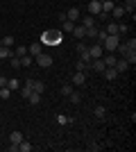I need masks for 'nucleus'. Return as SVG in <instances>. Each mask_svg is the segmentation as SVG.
I'll return each instance as SVG.
<instances>
[{"instance_id": "obj_16", "label": "nucleus", "mask_w": 136, "mask_h": 152, "mask_svg": "<svg viewBox=\"0 0 136 152\" xmlns=\"http://www.w3.org/2000/svg\"><path fill=\"white\" fill-rule=\"evenodd\" d=\"M12 55H14L12 48H7V45H2V48H0V59H9Z\"/></svg>"}, {"instance_id": "obj_10", "label": "nucleus", "mask_w": 136, "mask_h": 152, "mask_svg": "<svg viewBox=\"0 0 136 152\" xmlns=\"http://www.w3.org/2000/svg\"><path fill=\"white\" fill-rule=\"evenodd\" d=\"M111 16H113V18H123V16H125V7H123V5H113Z\"/></svg>"}, {"instance_id": "obj_21", "label": "nucleus", "mask_w": 136, "mask_h": 152, "mask_svg": "<svg viewBox=\"0 0 136 152\" xmlns=\"http://www.w3.org/2000/svg\"><path fill=\"white\" fill-rule=\"evenodd\" d=\"M89 66H91V64H86V61H82V59H77V64H75V70L84 73V70H89Z\"/></svg>"}, {"instance_id": "obj_23", "label": "nucleus", "mask_w": 136, "mask_h": 152, "mask_svg": "<svg viewBox=\"0 0 136 152\" xmlns=\"http://www.w3.org/2000/svg\"><path fill=\"white\" fill-rule=\"evenodd\" d=\"M104 30H107V34H118V23H113V20H111Z\"/></svg>"}, {"instance_id": "obj_14", "label": "nucleus", "mask_w": 136, "mask_h": 152, "mask_svg": "<svg viewBox=\"0 0 136 152\" xmlns=\"http://www.w3.org/2000/svg\"><path fill=\"white\" fill-rule=\"evenodd\" d=\"M79 25H84V27H93V25H95V16H91V14H89V16H84Z\"/></svg>"}, {"instance_id": "obj_41", "label": "nucleus", "mask_w": 136, "mask_h": 152, "mask_svg": "<svg viewBox=\"0 0 136 152\" xmlns=\"http://www.w3.org/2000/svg\"><path fill=\"white\" fill-rule=\"evenodd\" d=\"M100 2H104V0H100Z\"/></svg>"}, {"instance_id": "obj_18", "label": "nucleus", "mask_w": 136, "mask_h": 152, "mask_svg": "<svg viewBox=\"0 0 136 152\" xmlns=\"http://www.w3.org/2000/svg\"><path fill=\"white\" fill-rule=\"evenodd\" d=\"M102 5V14H111V9H113V0H104V2H100Z\"/></svg>"}, {"instance_id": "obj_5", "label": "nucleus", "mask_w": 136, "mask_h": 152, "mask_svg": "<svg viewBox=\"0 0 136 152\" xmlns=\"http://www.w3.org/2000/svg\"><path fill=\"white\" fill-rule=\"evenodd\" d=\"M89 14H91V16H100V14H102L100 0H91V2H89Z\"/></svg>"}, {"instance_id": "obj_38", "label": "nucleus", "mask_w": 136, "mask_h": 152, "mask_svg": "<svg viewBox=\"0 0 136 152\" xmlns=\"http://www.w3.org/2000/svg\"><path fill=\"white\" fill-rule=\"evenodd\" d=\"M118 34H127V25H125V23L118 25Z\"/></svg>"}, {"instance_id": "obj_13", "label": "nucleus", "mask_w": 136, "mask_h": 152, "mask_svg": "<svg viewBox=\"0 0 136 152\" xmlns=\"http://www.w3.org/2000/svg\"><path fill=\"white\" fill-rule=\"evenodd\" d=\"M41 43H32L30 48H27V55H32V57H36V55H41Z\"/></svg>"}, {"instance_id": "obj_35", "label": "nucleus", "mask_w": 136, "mask_h": 152, "mask_svg": "<svg viewBox=\"0 0 136 152\" xmlns=\"http://www.w3.org/2000/svg\"><path fill=\"white\" fill-rule=\"evenodd\" d=\"M86 37H93V39L97 37V30H95V25H93V27H86Z\"/></svg>"}, {"instance_id": "obj_8", "label": "nucleus", "mask_w": 136, "mask_h": 152, "mask_svg": "<svg viewBox=\"0 0 136 152\" xmlns=\"http://www.w3.org/2000/svg\"><path fill=\"white\" fill-rule=\"evenodd\" d=\"M86 82V73H75V75H73V84H75V86H82V84Z\"/></svg>"}, {"instance_id": "obj_25", "label": "nucleus", "mask_w": 136, "mask_h": 152, "mask_svg": "<svg viewBox=\"0 0 136 152\" xmlns=\"http://www.w3.org/2000/svg\"><path fill=\"white\" fill-rule=\"evenodd\" d=\"M14 55H16V57H25V55H27V48H25V45H16Z\"/></svg>"}, {"instance_id": "obj_4", "label": "nucleus", "mask_w": 136, "mask_h": 152, "mask_svg": "<svg viewBox=\"0 0 136 152\" xmlns=\"http://www.w3.org/2000/svg\"><path fill=\"white\" fill-rule=\"evenodd\" d=\"M89 55H91V59H102V55H104L102 43H93V45L89 48Z\"/></svg>"}, {"instance_id": "obj_12", "label": "nucleus", "mask_w": 136, "mask_h": 152, "mask_svg": "<svg viewBox=\"0 0 136 152\" xmlns=\"http://www.w3.org/2000/svg\"><path fill=\"white\" fill-rule=\"evenodd\" d=\"M113 68H116L118 73H125V70L129 68V64L125 61V59H116V66H113Z\"/></svg>"}, {"instance_id": "obj_2", "label": "nucleus", "mask_w": 136, "mask_h": 152, "mask_svg": "<svg viewBox=\"0 0 136 152\" xmlns=\"http://www.w3.org/2000/svg\"><path fill=\"white\" fill-rule=\"evenodd\" d=\"M118 43H120V37H118V34H107V39L102 41V48H104V52H116Z\"/></svg>"}, {"instance_id": "obj_36", "label": "nucleus", "mask_w": 136, "mask_h": 152, "mask_svg": "<svg viewBox=\"0 0 136 152\" xmlns=\"http://www.w3.org/2000/svg\"><path fill=\"white\" fill-rule=\"evenodd\" d=\"M30 93H32V89H30V86H23V91H20V95H23V98H30Z\"/></svg>"}, {"instance_id": "obj_1", "label": "nucleus", "mask_w": 136, "mask_h": 152, "mask_svg": "<svg viewBox=\"0 0 136 152\" xmlns=\"http://www.w3.org/2000/svg\"><path fill=\"white\" fill-rule=\"evenodd\" d=\"M41 41L48 45H57L61 43V30H45L43 34H41Z\"/></svg>"}, {"instance_id": "obj_28", "label": "nucleus", "mask_w": 136, "mask_h": 152, "mask_svg": "<svg viewBox=\"0 0 136 152\" xmlns=\"http://www.w3.org/2000/svg\"><path fill=\"white\" fill-rule=\"evenodd\" d=\"M9 64H12V68H20V57L12 55V57H9Z\"/></svg>"}, {"instance_id": "obj_33", "label": "nucleus", "mask_w": 136, "mask_h": 152, "mask_svg": "<svg viewBox=\"0 0 136 152\" xmlns=\"http://www.w3.org/2000/svg\"><path fill=\"white\" fill-rule=\"evenodd\" d=\"M32 61H34L32 55H25V57H20V66H30Z\"/></svg>"}, {"instance_id": "obj_20", "label": "nucleus", "mask_w": 136, "mask_h": 152, "mask_svg": "<svg viewBox=\"0 0 136 152\" xmlns=\"http://www.w3.org/2000/svg\"><path fill=\"white\" fill-rule=\"evenodd\" d=\"M7 86H9L12 91H18L20 89V82L16 80V77H12V80H7Z\"/></svg>"}, {"instance_id": "obj_6", "label": "nucleus", "mask_w": 136, "mask_h": 152, "mask_svg": "<svg viewBox=\"0 0 136 152\" xmlns=\"http://www.w3.org/2000/svg\"><path fill=\"white\" fill-rule=\"evenodd\" d=\"M66 18L73 20V23H79V18H82V16H79V9L77 7H71V9L66 12Z\"/></svg>"}, {"instance_id": "obj_37", "label": "nucleus", "mask_w": 136, "mask_h": 152, "mask_svg": "<svg viewBox=\"0 0 136 152\" xmlns=\"http://www.w3.org/2000/svg\"><path fill=\"white\" fill-rule=\"evenodd\" d=\"M127 48H129V50H136V39H134V37L127 41Z\"/></svg>"}, {"instance_id": "obj_3", "label": "nucleus", "mask_w": 136, "mask_h": 152, "mask_svg": "<svg viewBox=\"0 0 136 152\" xmlns=\"http://www.w3.org/2000/svg\"><path fill=\"white\" fill-rule=\"evenodd\" d=\"M34 61L39 64L41 68H50V66H52V57H50V55H45V52L36 55V57H34Z\"/></svg>"}, {"instance_id": "obj_7", "label": "nucleus", "mask_w": 136, "mask_h": 152, "mask_svg": "<svg viewBox=\"0 0 136 152\" xmlns=\"http://www.w3.org/2000/svg\"><path fill=\"white\" fill-rule=\"evenodd\" d=\"M102 75H104V80H116V77H118V70L113 68V66H107V68L102 70Z\"/></svg>"}, {"instance_id": "obj_30", "label": "nucleus", "mask_w": 136, "mask_h": 152, "mask_svg": "<svg viewBox=\"0 0 136 152\" xmlns=\"http://www.w3.org/2000/svg\"><path fill=\"white\" fill-rule=\"evenodd\" d=\"M107 39V30H97V37H95V43H102Z\"/></svg>"}, {"instance_id": "obj_24", "label": "nucleus", "mask_w": 136, "mask_h": 152, "mask_svg": "<svg viewBox=\"0 0 136 152\" xmlns=\"http://www.w3.org/2000/svg\"><path fill=\"white\" fill-rule=\"evenodd\" d=\"M61 23H64V30H61V32H73V30H75V23H73V20L66 18V20H61Z\"/></svg>"}, {"instance_id": "obj_19", "label": "nucleus", "mask_w": 136, "mask_h": 152, "mask_svg": "<svg viewBox=\"0 0 136 152\" xmlns=\"http://www.w3.org/2000/svg\"><path fill=\"white\" fill-rule=\"evenodd\" d=\"M27 102H30V104H39V102H41V93L32 91V93H30V98H27Z\"/></svg>"}, {"instance_id": "obj_39", "label": "nucleus", "mask_w": 136, "mask_h": 152, "mask_svg": "<svg viewBox=\"0 0 136 152\" xmlns=\"http://www.w3.org/2000/svg\"><path fill=\"white\" fill-rule=\"evenodd\" d=\"M2 86H7V80H5L2 75H0V89H2Z\"/></svg>"}, {"instance_id": "obj_11", "label": "nucleus", "mask_w": 136, "mask_h": 152, "mask_svg": "<svg viewBox=\"0 0 136 152\" xmlns=\"http://www.w3.org/2000/svg\"><path fill=\"white\" fill-rule=\"evenodd\" d=\"M116 55L113 52H109V55H102V61H104V66H116Z\"/></svg>"}, {"instance_id": "obj_22", "label": "nucleus", "mask_w": 136, "mask_h": 152, "mask_svg": "<svg viewBox=\"0 0 136 152\" xmlns=\"http://www.w3.org/2000/svg\"><path fill=\"white\" fill-rule=\"evenodd\" d=\"M9 141H12V143H16V145H18L20 141H23V134H20V132H12V134H9Z\"/></svg>"}, {"instance_id": "obj_29", "label": "nucleus", "mask_w": 136, "mask_h": 152, "mask_svg": "<svg viewBox=\"0 0 136 152\" xmlns=\"http://www.w3.org/2000/svg\"><path fill=\"white\" fill-rule=\"evenodd\" d=\"M9 95H12V89H9V86H2V89H0V98H2V100H7Z\"/></svg>"}, {"instance_id": "obj_32", "label": "nucleus", "mask_w": 136, "mask_h": 152, "mask_svg": "<svg viewBox=\"0 0 136 152\" xmlns=\"http://www.w3.org/2000/svg\"><path fill=\"white\" fill-rule=\"evenodd\" d=\"M68 98H71V102H75V104H79V102H82V95H79L77 91H73V93L68 95Z\"/></svg>"}, {"instance_id": "obj_31", "label": "nucleus", "mask_w": 136, "mask_h": 152, "mask_svg": "<svg viewBox=\"0 0 136 152\" xmlns=\"http://www.w3.org/2000/svg\"><path fill=\"white\" fill-rule=\"evenodd\" d=\"M57 123H59V125H68V123H71V118H68V116H64V114H57Z\"/></svg>"}, {"instance_id": "obj_26", "label": "nucleus", "mask_w": 136, "mask_h": 152, "mask_svg": "<svg viewBox=\"0 0 136 152\" xmlns=\"http://www.w3.org/2000/svg\"><path fill=\"white\" fill-rule=\"evenodd\" d=\"M93 114H95V116H97V118H104V114H107V109H104V107H102V104H97V107H95V109H93Z\"/></svg>"}, {"instance_id": "obj_17", "label": "nucleus", "mask_w": 136, "mask_h": 152, "mask_svg": "<svg viewBox=\"0 0 136 152\" xmlns=\"http://www.w3.org/2000/svg\"><path fill=\"white\" fill-rule=\"evenodd\" d=\"M123 7H125V12H132V14H134V9H136V0H123Z\"/></svg>"}, {"instance_id": "obj_15", "label": "nucleus", "mask_w": 136, "mask_h": 152, "mask_svg": "<svg viewBox=\"0 0 136 152\" xmlns=\"http://www.w3.org/2000/svg\"><path fill=\"white\" fill-rule=\"evenodd\" d=\"M32 148H34V145H32V143H27L25 139L18 143V152H32Z\"/></svg>"}, {"instance_id": "obj_34", "label": "nucleus", "mask_w": 136, "mask_h": 152, "mask_svg": "<svg viewBox=\"0 0 136 152\" xmlns=\"http://www.w3.org/2000/svg\"><path fill=\"white\" fill-rule=\"evenodd\" d=\"M14 41H16L14 37H2V45H7V48H12V45H14Z\"/></svg>"}, {"instance_id": "obj_27", "label": "nucleus", "mask_w": 136, "mask_h": 152, "mask_svg": "<svg viewBox=\"0 0 136 152\" xmlns=\"http://www.w3.org/2000/svg\"><path fill=\"white\" fill-rule=\"evenodd\" d=\"M73 91H75V89H73V84H64V86H61V95H66V98H68Z\"/></svg>"}, {"instance_id": "obj_40", "label": "nucleus", "mask_w": 136, "mask_h": 152, "mask_svg": "<svg viewBox=\"0 0 136 152\" xmlns=\"http://www.w3.org/2000/svg\"><path fill=\"white\" fill-rule=\"evenodd\" d=\"M0 48H2V37H0Z\"/></svg>"}, {"instance_id": "obj_9", "label": "nucleus", "mask_w": 136, "mask_h": 152, "mask_svg": "<svg viewBox=\"0 0 136 152\" xmlns=\"http://www.w3.org/2000/svg\"><path fill=\"white\" fill-rule=\"evenodd\" d=\"M73 34H75V39H86V27L84 25H75V30H73Z\"/></svg>"}]
</instances>
